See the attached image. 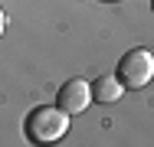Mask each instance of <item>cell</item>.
I'll list each match as a JSON object with an SVG mask.
<instances>
[{"label": "cell", "mask_w": 154, "mask_h": 147, "mask_svg": "<svg viewBox=\"0 0 154 147\" xmlns=\"http://www.w3.org/2000/svg\"><path fill=\"white\" fill-rule=\"evenodd\" d=\"M69 111H62L59 105L56 108H49V105H39V108H33L26 121H23V134H26V141L30 144H56L62 134L69 131Z\"/></svg>", "instance_id": "6da1fadb"}, {"label": "cell", "mask_w": 154, "mask_h": 147, "mask_svg": "<svg viewBox=\"0 0 154 147\" xmlns=\"http://www.w3.org/2000/svg\"><path fill=\"white\" fill-rule=\"evenodd\" d=\"M118 79L125 82V88H144L154 79V56L148 49H131L118 59Z\"/></svg>", "instance_id": "7a4b0ae2"}, {"label": "cell", "mask_w": 154, "mask_h": 147, "mask_svg": "<svg viewBox=\"0 0 154 147\" xmlns=\"http://www.w3.org/2000/svg\"><path fill=\"white\" fill-rule=\"evenodd\" d=\"M89 101H95V98H92V82H85V79H69L56 92V105L69 115H82L89 108Z\"/></svg>", "instance_id": "3957f363"}, {"label": "cell", "mask_w": 154, "mask_h": 147, "mask_svg": "<svg viewBox=\"0 0 154 147\" xmlns=\"http://www.w3.org/2000/svg\"><path fill=\"white\" fill-rule=\"evenodd\" d=\"M125 95V82L118 75H98L92 82V98L98 105H112V101H118Z\"/></svg>", "instance_id": "277c9868"}, {"label": "cell", "mask_w": 154, "mask_h": 147, "mask_svg": "<svg viewBox=\"0 0 154 147\" xmlns=\"http://www.w3.org/2000/svg\"><path fill=\"white\" fill-rule=\"evenodd\" d=\"M151 10H154V0H151Z\"/></svg>", "instance_id": "5b68a950"}]
</instances>
